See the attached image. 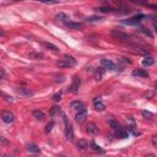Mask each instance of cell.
I'll return each instance as SVG.
<instances>
[{
    "instance_id": "18",
    "label": "cell",
    "mask_w": 157,
    "mask_h": 157,
    "mask_svg": "<svg viewBox=\"0 0 157 157\" xmlns=\"http://www.w3.org/2000/svg\"><path fill=\"white\" fill-rule=\"evenodd\" d=\"M26 150L29 151V152H33V153H38V152H40L39 147H38L36 144H28V145L26 146Z\"/></svg>"
},
{
    "instance_id": "33",
    "label": "cell",
    "mask_w": 157,
    "mask_h": 157,
    "mask_svg": "<svg viewBox=\"0 0 157 157\" xmlns=\"http://www.w3.org/2000/svg\"><path fill=\"white\" fill-rule=\"evenodd\" d=\"M4 98H5V101H6V102H13L12 97H9V96H6V94H4Z\"/></svg>"
},
{
    "instance_id": "6",
    "label": "cell",
    "mask_w": 157,
    "mask_h": 157,
    "mask_svg": "<svg viewBox=\"0 0 157 157\" xmlns=\"http://www.w3.org/2000/svg\"><path fill=\"white\" fill-rule=\"evenodd\" d=\"M101 64H102V66H103L104 69H107V70H117L115 64H114L112 60H109V59H102V60H101Z\"/></svg>"
},
{
    "instance_id": "31",
    "label": "cell",
    "mask_w": 157,
    "mask_h": 157,
    "mask_svg": "<svg viewBox=\"0 0 157 157\" xmlns=\"http://www.w3.org/2000/svg\"><path fill=\"white\" fill-rule=\"evenodd\" d=\"M53 99H54V101H56V102H59V101L61 99V93H60V92L55 93V94L53 96Z\"/></svg>"
},
{
    "instance_id": "12",
    "label": "cell",
    "mask_w": 157,
    "mask_h": 157,
    "mask_svg": "<svg viewBox=\"0 0 157 157\" xmlns=\"http://www.w3.org/2000/svg\"><path fill=\"white\" fill-rule=\"evenodd\" d=\"M86 131H87L88 134H91V135H96V134L98 132V128H97L96 124H93V123H88L87 126H86Z\"/></svg>"
},
{
    "instance_id": "39",
    "label": "cell",
    "mask_w": 157,
    "mask_h": 157,
    "mask_svg": "<svg viewBox=\"0 0 157 157\" xmlns=\"http://www.w3.org/2000/svg\"><path fill=\"white\" fill-rule=\"evenodd\" d=\"M15 1H22V0H15Z\"/></svg>"
},
{
    "instance_id": "25",
    "label": "cell",
    "mask_w": 157,
    "mask_h": 157,
    "mask_svg": "<svg viewBox=\"0 0 157 157\" xmlns=\"http://www.w3.org/2000/svg\"><path fill=\"white\" fill-rule=\"evenodd\" d=\"M141 114H142V117H144L145 119H148V120L153 118V114H152L151 112H148V110H142Z\"/></svg>"
},
{
    "instance_id": "10",
    "label": "cell",
    "mask_w": 157,
    "mask_h": 157,
    "mask_svg": "<svg viewBox=\"0 0 157 157\" xmlns=\"http://www.w3.org/2000/svg\"><path fill=\"white\" fill-rule=\"evenodd\" d=\"M63 60L69 65V67H71V66H75L76 65V59L74 58V56H71V55H69V54H65L64 55V58H63Z\"/></svg>"
},
{
    "instance_id": "34",
    "label": "cell",
    "mask_w": 157,
    "mask_h": 157,
    "mask_svg": "<svg viewBox=\"0 0 157 157\" xmlns=\"http://www.w3.org/2000/svg\"><path fill=\"white\" fill-rule=\"evenodd\" d=\"M29 56H31V58H33V56H34V58H43V55L39 54V53H37V54H31Z\"/></svg>"
},
{
    "instance_id": "23",
    "label": "cell",
    "mask_w": 157,
    "mask_h": 157,
    "mask_svg": "<svg viewBox=\"0 0 157 157\" xmlns=\"http://www.w3.org/2000/svg\"><path fill=\"white\" fill-rule=\"evenodd\" d=\"M90 145H91V148H92L93 151H96V152H99V153H103V150H102V148H101V147H99V146H98V145H97L94 141H92Z\"/></svg>"
},
{
    "instance_id": "30",
    "label": "cell",
    "mask_w": 157,
    "mask_h": 157,
    "mask_svg": "<svg viewBox=\"0 0 157 157\" xmlns=\"http://www.w3.org/2000/svg\"><path fill=\"white\" fill-rule=\"evenodd\" d=\"M58 112H59V107H56V105H55V107H53V108L50 109V112H49V114H50L52 117H54V115H55V114H56Z\"/></svg>"
},
{
    "instance_id": "19",
    "label": "cell",
    "mask_w": 157,
    "mask_h": 157,
    "mask_svg": "<svg viewBox=\"0 0 157 157\" xmlns=\"http://www.w3.org/2000/svg\"><path fill=\"white\" fill-rule=\"evenodd\" d=\"M71 108L80 110V109L85 108V105H83V103H82L81 101H74V102H71Z\"/></svg>"
},
{
    "instance_id": "21",
    "label": "cell",
    "mask_w": 157,
    "mask_h": 157,
    "mask_svg": "<svg viewBox=\"0 0 157 157\" xmlns=\"http://www.w3.org/2000/svg\"><path fill=\"white\" fill-rule=\"evenodd\" d=\"M33 117L37 119V120H43L44 119V113L42 112V110H39V109H37V110H33Z\"/></svg>"
},
{
    "instance_id": "13",
    "label": "cell",
    "mask_w": 157,
    "mask_h": 157,
    "mask_svg": "<svg viewBox=\"0 0 157 157\" xmlns=\"http://www.w3.org/2000/svg\"><path fill=\"white\" fill-rule=\"evenodd\" d=\"M65 26L69 28V29H80L82 27V23L80 22H72V21H67L65 23Z\"/></svg>"
},
{
    "instance_id": "40",
    "label": "cell",
    "mask_w": 157,
    "mask_h": 157,
    "mask_svg": "<svg viewBox=\"0 0 157 157\" xmlns=\"http://www.w3.org/2000/svg\"><path fill=\"white\" fill-rule=\"evenodd\" d=\"M156 32H157V26H156Z\"/></svg>"
},
{
    "instance_id": "37",
    "label": "cell",
    "mask_w": 157,
    "mask_h": 157,
    "mask_svg": "<svg viewBox=\"0 0 157 157\" xmlns=\"http://www.w3.org/2000/svg\"><path fill=\"white\" fill-rule=\"evenodd\" d=\"M148 6H150L151 9H155V10H157V4H148Z\"/></svg>"
},
{
    "instance_id": "2",
    "label": "cell",
    "mask_w": 157,
    "mask_h": 157,
    "mask_svg": "<svg viewBox=\"0 0 157 157\" xmlns=\"http://www.w3.org/2000/svg\"><path fill=\"white\" fill-rule=\"evenodd\" d=\"M64 124H65V137L67 141H72L74 140V129L71 126V124L67 121V118L64 115Z\"/></svg>"
},
{
    "instance_id": "16",
    "label": "cell",
    "mask_w": 157,
    "mask_h": 157,
    "mask_svg": "<svg viewBox=\"0 0 157 157\" xmlns=\"http://www.w3.org/2000/svg\"><path fill=\"white\" fill-rule=\"evenodd\" d=\"M142 65L144 66H151V65H153L155 64V59L151 56V55H147V56H145L144 59H142Z\"/></svg>"
},
{
    "instance_id": "4",
    "label": "cell",
    "mask_w": 157,
    "mask_h": 157,
    "mask_svg": "<svg viewBox=\"0 0 157 157\" xmlns=\"http://www.w3.org/2000/svg\"><path fill=\"white\" fill-rule=\"evenodd\" d=\"M1 119H2L4 123L10 124V123H13V120H15V115H13V113L10 112V110H4V112L1 113Z\"/></svg>"
},
{
    "instance_id": "35",
    "label": "cell",
    "mask_w": 157,
    "mask_h": 157,
    "mask_svg": "<svg viewBox=\"0 0 157 157\" xmlns=\"http://www.w3.org/2000/svg\"><path fill=\"white\" fill-rule=\"evenodd\" d=\"M152 144H153L155 146H157V135H155V136L152 137Z\"/></svg>"
},
{
    "instance_id": "11",
    "label": "cell",
    "mask_w": 157,
    "mask_h": 157,
    "mask_svg": "<svg viewBox=\"0 0 157 157\" xmlns=\"http://www.w3.org/2000/svg\"><path fill=\"white\" fill-rule=\"evenodd\" d=\"M115 134H117V136L120 137V139H126V137L129 136V129H124V128L120 126V128L115 131Z\"/></svg>"
},
{
    "instance_id": "28",
    "label": "cell",
    "mask_w": 157,
    "mask_h": 157,
    "mask_svg": "<svg viewBox=\"0 0 157 157\" xmlns=\"http://www.w3.org/2000/svg\"><path fill=\"white\" fill-rule=\"evenodd\" d=\"M101 20H103V18L99 17V16H90V17H87V22H96V21H101Z\"/></svg>"
},
{
    "instance_id": "22",
    "label": "cell",
    "mask_w": 157,
    "mask_h": 157,
    "mask_svg": "<svg viewBox=\"0 0 157 157\" xmlns=\"http://www.w3.org/2000/svg\"><path fill=\"white\" fill-rule=\"evenodd\" d=\"M97 10L99 12H102V13H109V12H113L114 11V9L113 7H109V6H99Z\"/></svg>"
},
{
    "instance_id": "20",
    "label": "cell",
    "mask_w": 157,
    "mask_h": 157,
    "mask_svg": "<svg viewBox=\"0 0 157 157\" xmlns=\"http://www.w3.org/2000/svg\"><path fill=\"white\" fill-rule=\"evenodd\" d=\"M108 123H109V125L112 126V129L114 130V131H117L119 128H120V125H119V123L115 120V119H112V118H109L108 119Z\"/></svg>"
},
{
    "instance_id": "9",
    "label": "cell",
    "mask_w": 157,
    "mask_h": 157,
    "mask_svg": "<svg viewBox=\"0 0 157 157\" xmlns=\"http://www.w3.org/2000/svg\"><path fill=\"white\" fill-rule=\"evenodd\" d=\"M93 105H94L96 110H98V112H102V110H104V109H105L104 103H103V102H102V99H101V98H98V97L93 98Z\"/></svg>"
},
{
    "instance_id": "14",
    "label": "cell",
    "mask_w": 157,
    "mask_h": 157,
    "mask_svg": "<svg viewBox=\"0 0 157 157\" xmlns=\"http://www.w3.org/2000/svg\"><path fill=\"white\" fill-rule=\"evenodd\" d=\"M132 76H137V77H148V72L142 70V69H135L132 71Z\"/></svg>"
},
{
    "instance_id": "41",
    "label": "cell",
    "mask_w": 157,
    "mask_h": 157,
    "mask_svg": "<svg viewBox=\"0 0 157 157\" xmlns=\"http://www.w3.org/2000/svg\"><path fill=\"white\" fill-rule=\"evenodd\" d=\"M156 90H157V83H156Z\"/></svg>"
},
{
    "instance_id": "27",
    "label": "cell",
    "mask_w": 157,
    "mask_h": 157,
    "mask_svg": "<svg viewBox=\"0 0 157 157\" xmlns=\"http://www.w3.org/2000/svg\"><path fill=\"white\" fill-rule=\"evenodd\" d=\"M36 1H39V2H43V4H47V5H55V4L59 2L58 0H36Z\"/></svg>"
},
{
    "instance_id": "17",
    "label": "cell",
    "mask_w": 157,
    "mask_h": 157,
    "mask_svg": "<svg viewBox=\"0 0 157 157\" xmlns=\"http://www.w3.org/2000/svg\"><path fill=\"white\" fill-rule=\"evenodd\" d=\"M55 18H56L58 21H60V22H64V23H66L67 21H70L69 16H67L66 13H64V12H59V13L55 16Z\"/></svg>"
},
{
    "instance_id": "5",
    "label": "cell",
    "mask_w": 157,
    "mask_h": 157,
    "mask_svg": "<svg viewBox=\"0 0 157 157\" xmlns=\"http://www.w3.org/2000/svg\"><path fill=\"white\" fill-rule=\"evenodd\" d=\"M112 36L115 38V39H119V40H128L129 39V36L121 31H118V29H113L112 31Z\"/></svg>"
},
{
    "instance_id": "36",
    "label": "cell",
    "mask_w": 157,
    "mask_h": 157,
    "mask_svg": "<svg viewBox=\"0 0 157 157\" xmlns=\"http://www.w3.org/2000/svg\"><path fill=\"white\" fill-rule=\"evenodd\" d=\"M0 140H1V142H2L4 145H7V144H9V142L5 140V137H4V136H0Z\"/></svg>"
},
{
    "instance_id": "15",
    "label": "cell",
    "mask_w": 157,
    "mask_h": 157,
    "mask_svg": "<svg viewBox=\"0 0 157 157\" xmlns=\"http://www.w3.org/2000/svg\"><path fill=\"white\" fill-rule=\"evenodd\" d=\"M76 147L80 151H86L88 148V142L86 140H78L77 144H76Z\"/></svg>"
},
{
    "instance_id": "7",
    "label": "cell",
    "mask_w": 157,
    "mask_h": 157,
    "mask_svg": "<svg viewBox=\"0 0 157 157\" xmlns=\"http://www.w3.org/2000/svg\"><path fill=\"white\" fill-rule=\"evenodd\" d=\"M17 92L21 96H23V97H32L34 94V92L31 88H28V87H18L17 88Z\"/></svg>"
},
{
    "instance_id": "1",
    "label": "cell",
    "mask_w": 157,
    "mask_h": 157,
    "mask_svg": "<svg viewBox=\"0 0 157 157\" xmlns=\"http://www.w3.org/2000/svg\"><path fill=\"white\" fill-rule=\"evenodd\" d=\"M144 17H145L144 13H139V15H135V16H132V17H130V18L123 20L121 23H123V25H128V26H136V25H139V23L141 22V20H142Z\"/></svg>"
},
{
    "instance_id": "38",
    "label": "cell",
    "mask_w": 157,
    "mask_h": 157,
    "mask_svg": "<svg viewBox=\"0 0 157 157\" xmlns=\"http://www.w3.org/2000/svg\"><path fill=\"white\" fill-rule=\"evenodd\" d=\"M0 71H1V78H4V77H5V72H4V69H1Z\"/></svg>"
},
{
    "instance_id": "24",
    "label": "cell",
    "mask_w": 157,
    "mask_h": 157,
    "mask_svg": "<svg viewBox=\"0 0 157 157\" xmlns=\"http://www.w3.org/2000/svg\"><path fill=\"white\" fill-rule=\"evenodd\" d=\"M44 47L48 48V49H50V50H53V52H58V50H59V48H58L56 45H54V44H52V43H48V42L44 43Z\"/></svg>"
},
{
    "instance_id": "32",
    "label": "cell",
    "mask_w": 157,
    "mask_h": 157,
    "mask_svg": "<svg viewBox=\"0 0 157 157\" xmlns=\"http://www.w3.org/2000/svg\"><path fill=\"white\" fill-rule=\"evenodd\" d=\"M58 65H59V66H61V67H69V65H67V64H66V63H65L63 59L58 61Z\"/></svg>"
},
{
    "instance_id": "3",
    "label": "cell",
    "mask_w": 157,
    "mask_h": 157,
    "mask_svg": "<svg viewBox=\"0 0 157 157\" xmlns=\"http://www.w3.org/2000/svg\"><path fill=\"white\" fill-rule=\"evenodd\" d=\"M80 83H81L80 77H78L77 75H75L74 78H72L71 85H70L69 88H67V91L71 92V93H77V92H78V88H80Z\"/></svg>"
},
{
    "instance_id": "29",
    "label": "cell",
    "mask_w": 157,
    "mask_h": 157,
    "mask_svg": "<svg viewBox=\"0 0 157 157\" xmlns=\"http://www.w3.org/2000/svg\"><path fill=\"white\" fill-rule=\"evenodd\" d=\"M53 126H54V121H50V123H48L47 124V126H45V134H49L50 131H52V129H53Z\"/></svg>"
},
{
    "instance_id": "8",
    "label": "cell",
    "mask_w": 157,
    "mask_h": 157,
    "mask_svg": "<svg viewBox=\"0 0 157 157\" xmlns=\"http://www.w3.org/2000/svg\"><path fill=\"white\" fill-rule=\"evenodd\" d=\"M86 117H87V109L86 108H82V109H80L77 113H76V121L77 123H82L85 119H86Z\"/></svg>"
},
{
    "instance_id": "26",
    "label": "cell",
    "mask_w": 157,
    "mask_h": 157,
    "mask_svg": "<svg viewBox=\"0 0 157 157\" xmlns=\"http://www.w3.org/2000/svg\"><path fill=\"white\" fill-rule=\"evenodd\" d=\"M134 4H137V5H142V6H148V1L147 0H129Z\"/></svg>"
}]
</instances>
